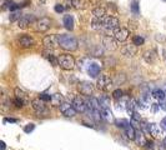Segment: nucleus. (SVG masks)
Listing matches in <instances>:
<instances>
[{
  "instance_id": "f257e3e1",
  "label": "nucleus",
  "mask_w": 166,
  "mask_h": 150,
  "mask_svg": "<svg viewBox=\"0 0 166 150\" xmlns=\"http://www.w3.org/2000/svg\"><path fill=\"white\" fill-rule=\"evenodd\" d=\"M91 28L96 31H101L105 35L111 36L115 30L120 28V21L116 16L109 14L106 8L98 6L93 10L91 16Z\"/></svg>"
},
{
  "instance_id": "f03ea898",
  "label": "nucleus",
  "mask_w": 166,
  "mask_h": 150,
  "mask_svg": "<svg viewBox=\"0 0 166 150\" xmlns=\"http://www.w3.org/2000/svg\"><path fill=\"white\" fill-rule=\"evenodd\" d=\"M59 39V46L66 51H75L77 49V43L76 38H74L72 35H68V34H61L58 35Z\"/></svg>"
},
{
  "instance_id": "7ed1b4c3",
  "label": "nucleus",
  "mask_w": 166,
  "mask_h": 150,
  "mask_svg": "<svg viewBox=\"0 0 166 150\" xmlns=\"http://www.w3.org/2000/svg\"><path fill=\"white\" fill-rule=\"evenodd\" d=\"M59 58V67L64 70H72L75 68V59L70 54H63Z\"/></svg>"
},
{
  "instance_id": "20e7f679",
  "label": "nucleus",
  "mask_w": 166,
  "mask_h": 150,
  "mask_svg": "<svg viewBox=\"0 0 166 150\" xmlns=\"http://www.w3.org/2000/svg\"><path fill=\"white\" fill-rule=\"evenodd\" d=\"M96 85H98V88L100 89V90H109L110 88H111L113 85V80L110 79L109 75L106 74H100L98 79H96Z\"/></svg>"
},
{
  "instance_id": "39448f33",
  "label": "nucleus",
  "mask_w": 166,
  "mask_h": 150,
  "mask_svg": "<svg viewBox=\"0 0 166 150\" xmlns=\"http://www.w3.org/2000/svg\"><path fill=\"white\" fill-rule=\"evenodd\" d=\"M50 26H51V21H50L49 18H41L39 19L38 21L34 23V28L36 31H40V33H44L50 29Z\"/></svg>"
},
{
  "instance_id": "423d86ee",
  "label": "nucleus",
  "mask_w": 166,
  "mask_h": 150,
  "mask_svg": "<svg viewBox=\"0 0 166 150\" xmlns=\"http://www.w3.org/2000/svg\"><path fill=\"white\" fill-rule=\"evenodd\" d=\"M129 34H130V33H129V30L126 29V28L120 26V28H117V29L115 30V33L111 36L117 41V43H122V41H125L129 38Z\"/></svg>"
},
{
  "instance_id": "0eeeda50",
  "label": "nucleus",
  "mask_w": 166,
  "mask_h": 150,
  "mask_svg": "<svg viewBox=\"0 0 166 150\" xmlns=\"http://www.w3.org/2000/svg\"><path fill=\"white\" fill-rule=\"evenodd\" d=\"M31 106H33V109L35 110L36 114H39V115H46L49 112L46 106L44 105V101L40 99H34L31 101Z\"/></svg>"
},
{
  "instance_id": "6e6552de",
  "label": "nucleus",
  "mask_w": 166,
  "mask_h": 150,
  "mask_svg": "<svg viewBox=\"0 0 166 150\" xmlns=\"http://www.w3.org/2000/svg\"><path fill=\"white\" fill-rule=\"evenodd\" d=\"M60 111L63 112V115L68 116V118H72V116H75L76 112H77L75 109H74L72 104H70V103H66V101H64L63 104L60 105Z\"/></svg>"
},
{
  "instance_id": "1a4fd4ad",
  "label": "nucleus",
  "mask_w": 166,
  "mask_h": 150,
  "mask_svg": "<svg viewBox=\"0 0 166 150\" xmlns=\"http://www.w3.org/2000/svg\"><path fill=\"white\" fill-rule=\"evenodd\" d=\"M34 23H35V16L31 15V14H25V15H23L20 20L18 21V26H19L20 29H26L27 26L34 24Z\"/></svg>"
},
{
  "instance_id": "9d476101",
  "label": "nucleus",
  "mask_w": 166,
  "mask_h": 150,
  "mask_svg": "<svg viewBox=\"0 0 166 150\" xmlns=\"http://www.w3.org/2000/svg\"><path fill=\"white\" fill-rule=\"evenodd\" d=\"M101 65L98 62H89L86 65V71L90 75V78H96L100 73Z\"/></svg>"
},
{
  "instance_id": "9b49d317",
  "label": "nucleus",
  "mask_w": 166,
  "mask_h": 150,
  "mask_svg": "<svg viewBox=\"0 0 166 150\" xmlns=\"http://www.w3.org/2000/svg\"><path fill=\"white\" fill-rule=\"evenodd\" d=\"M43 43L45 45V48L46 49H50L53 50L54 48H56L59 46V39H58V35H48L44 38Z\"/></svg>"
},
{
  "instance_id": "f8f14e48",
  "label": "nucleus",
  "mask_w": 166,
  "mask_h": 150,
  "mask_svg": "<svg viewBox=\"0 0 166 150\" xmlns=\"http://www.w3.org/2000/svg\"><path fill=\"white\" fill-rule=\"evenodd\" d=\"M71 104H72V106H74V109H75L77 112H85L86 109H87L86 101L82 100L80 96H75V98H74Z\"/></svg>"
},
{
  "instance_id": "ddd939ff",
  "label": "nucleus",
  "mask_w": 166,
  "mask_h": 150,
  "mask_svg": "<svg viewBox=\"0 0 166 150\" xmlns=\"http://www.w3.org/2000/svg\"><path fill=\"white\" fill-rule=\"evenodd\" d=\"M79 90L82 95L90 96L94 91V86H93V84L89 81H81V83H79Z\"/></svg>"
},
{
  "instance_id": "4468645a",
  "label": "nucleus",
  "mask_w": 166,
  "mask_h": 150,
  "mask_svg": "<svg viewBox=\"0 0 166 150\" xmlns=\"http://www.w3.org/2000/svg\"><path fill=\"white\" fill-rule=\"evenodd\" d=\"M18 44L21 48H31V46L35 45V41L31 36H27V35H23L18 39Z\"/></svg>"
},
{
  "instance_id": "2eb2a0df",
  "label": "nucleus",
  "mask_w": 166,
  "mask_h": 150,
  "mask_svg": "<svg viewBox=\"0 0 166 150\" xmlns=\"http://www.w3.org/2000/svg\"><path fill=\"white\" fill-rule=\"evenodd\" d=\"M162 131H164V129L161 128L160 125L155 124V123L149 124V133H150V135H153L155 139L161 138V135H162Z\"/></svg>"
},
{
  "instance_id": "dca6fc26",
  "label": "nucleus",
  "mask_w": 166,
  "mask_h": 150,
  "mask_svg": "<svg viewBox=\"0 0 166 150\" xmlns=\"http://www.w3.org/2000/svg\"><path fill=\"white\" fill-rule=\"evenodd\" d=\"M103 44L106 49L109 50H115L116 49V45H117V41L114 39L113 36H109V35H105L103 38Z\"/></svg>"
},
{
  "instance_id": "f3484780",
  "label": "nucleus",
  "mask_w": 166,
  "mask_h": 150,
  "mask_svg": "<svg viewBox=\"0 0 166 150\" xmlns=\"http://www.w3.org/2000/svg\"><path fill=\"white\" fill-rule=\"evenodd\" d=\"M137 105H139V103H137L135 99H130V100L126 101V111L130 116H132L136 112V109L139 108Z\"/></svg>"
},
{
  "instance_id": "a211bd4d",
  "label": "nucleus",
  "mask_w": 166,
  "mask_h": 150,
  "mask_svg": "<svg viewBox=\"0 0 166 150\" xmlns=\"http://www.w3.org/2000/svg\"><path fill=\"white\" fill-rule=\"evenodd\" d=\"M43 55H44V58H46L50 63H51L54 67L55 65H59V58H56L54 54H53V50H50V49H46L43 53Z\"/></svg>"
},
{
  "instance_id": "6ab92c4d",
  "label": "nucleus",
  "mask_w": 166,
  "mask_h": 150,
  "mask_svg": "<svg viewBox=\"0 0 166 150\" xmlns=\"http://www.w3.org/2000/svg\"><path fill=\"white\" fill-rule=\"evenodd\" d=\"M66 3L69 4V8H72V9H81L85 6V3L82 0H66Z\"/></svg>"
},
{
  "instance_id": "aec40b11",
  "label": "nucleus",
  "mask_w": 166,
  "mask_h": 150,
  "mask_svg": "<svg viewBox=\"0 0 166 150\" xmlns=\"http://www.w3.org/2000/svg\"><path fill=\"white\" fill-rule=\"evenodd\" d=\"M135 142L137 143V145H141V146H144V145H146V144H147V140H146V138H145V135L142 134L140 130H136Z\"/></svg>"
},
{
  "instance_id": "412c9836",
  "label": "nucleus",
  "mask_w": 166,
  "mask_h": 150,
  "mask_svg": "<svg viewBox=\"0 0 166 150\" xmlns=\"http://www.w3.org/2000/svg\"><path fill=\"white\" fill-rule=\"evenodd\" d=\"M101 118H103L105 121H113L114 120L113 112L110 111L109 108H104V109H101Z\"/></svg>"
},
{
  "instance_id": "4be33fe9",
  "label": "nucleus",
  "mask_w": 166,
  "mask_h": 150,
  "mask_svg": "<svg viewBox=\"0 0 166 150\" xmlns=\"http://www.w3.org/2000/svg\"><path fill=\"white\" fill-rule=\"evenodd\" d=\"M64 26H65L68 30L74 29V18H72V15H65L64 16Z\"/></svg>"
},
{
  "instance_id": "5701e85b",
  "label": "nucleus",
  "mask_w": 166,
  "mask_h": 150,
  "mask_svg": "<svg viewBox=\"0 0 166 150\" xmlns=\"http://www.w3.org/2000/svg\"><path fill=\"white\" fill-rule=\"evenodd\" d=\"M125 130V134H126V137L129 138V139H131V140H134L135 139V137H136V130H135V128L130 124L127 126V128H125L124 129Z\"/></svg>"
},
{
  "instance_id": "b1692460",
  "label": "nucleus",
  "mask_w": 166,
  "mask_h": 150,
  "mask_svg": "<svg viewBox=\"0 0 166 150\" xmlns=\"http://www.w3.org/2000/svg\"><path fill=\"white\" fill-rule=\"evenodd\" d=\"M15 98H18V99H20L21 101H24V104H26V103L29 101V99H27V95H26V93H24L23 90H20V89H15Z\"/></svg>"
},
{
  "instance_id": "393cba45",
  "label": "nucleus",
  "mask_w": 166,
  "mask_h": 150,
  "mask_svg": "<svg viewBox=\"0 0 166 150\" xmlns=\"http://www.w3.org/2000/svg\"><path fill=\"white\" fill-rule=\"evenodd\" d=\"M153 96L155 98V99L158 100H165V93L164 90H161V89H155V90L153 91Z\"/></svg>"
},
{
  "instance_id": "a878e982",
  "label": "nucleus",
  "mask_w": 166,
  "mask_h": 150,
  "mask_svg": "<svg viewBox=\"0 0 166 150\" xmlns=\"http://www.w3.org/2000/svg\"><path fill=\"white\" fill-rule=\"evenodd\" d=\"M99 101H100V105H101V108H110V98L109 96H106V95H101L100 96V99H99Z\"/></svg>"
},
{
  "instance_id": "bb28decb",
  "label": "nucleus",
  "mask_w": 166,
  "mask_h": 150,
  "mask_svg": "<svg viewBox=\"0 0 166 150\" xmlns=\"http://www.w3.org/2000/svg\"><path fill=\"white\" fill-rule=\"evenodd\" d=\"M130 8H131V13L134 14V15H139L140 14V5H139V1H132L131 3V5H130Z\"/></svg>"
},
{
  "instance_id": "cd10ccee",
  "label": "nucleus",
  "mask_w": 166,
  "mask_h": 150,
  "mask_svg": "<svg viewBox=\"0 0 166 150\" xmlns=\"http://www.w3.org/2000/svg\"><path fill=\"white\" fill-rule=\"evenodd\" d=\"M145 43V39L142 36H140V35H135L132 38V44L135 45V46H139V45H142Z\"/></svg>"
},
{
  "instance_id": "c85d7f7f",
  "label": "nucleus",
  "mask_w": 166,
  "mask_h": 150,
  "mask_svg": "<svg viewBox=\"0 0 166 150\" xmlns=\"http://www.w3.org/2000/svg\"><path fill=\"white\" fill-rule=\"evenodd\" d=\"M122 53L125 54V55H127V56H132L134 54L136 53V48H135V45H132L131 48H130V46H126V48L122 50Z\"/></svg>"
},
{
  "instance_id": "c756f323",
  "label": "nucleus",
  "mask_w": 166,
  "mask_h": 150,
  "mask_svg": "<svg viewBox=\"0 0 166 150\" xmlns=\"http://www.w3.org/2000/svg\"><path fill=\"white\" fill-rule=\"evenodd\" d=\"M53 103H54V104L55 105H61L63 104V96L61 95H60V94H54V95H53V100H51Z\"/></svg>"
},
{
  "instance_id": "7c9ffc66",
  "label": "nucleus",
  "mask_w": 166,
  "mask_h": 150,
  "mask_svg": "<svg viewBox=\"0 0 166 150\" xmlns=\"http://www.w3.org/2000/svg\"><path fill=\"white\" fill-rule=\"evenodd\" d=\"M21 13L19 11V10H16V11H13L11 13V15H10V21H15V20H18L19 21L20 19H21Z\"/></svg>"
},
{
  "instance_id": "2f4dec72",
  "label": "nucleus",
  "mask_w": 166,
  "mask_h": 150,
  "mask_svg": "<svg viewBox=\"0 0 166 150\" xmlns=\"http://www.w3.org/2000/svg\"><path fill=\"white\" fill-rule=\"evenodd\" d=\"M131 123H129L127 120H125V119H121V120H116V125L119 126V128H122V129H125V128H127L129 125H130Z\"/></svg>"
},
{
  "instance_id": "473e14b6",
  "label": "nucleus",
  "mask_w": 166,
  "mask_h": 150,
  "mask_svg": "<svg viewBox=\"0 0 166 150\" xmlns=\"http://www.w3.org/2000/svg\"><path fill=\"white\" fill-rule=\"evenodd\" d=\"M153 149L154 150H166V146H165V144L164 143H155L153 145Z\"/></svg>"
},
{
  "instance_id": "72a5a7b5",
  "label": "nucleus",
  "mask_w": 166,
  "mask_h": 150,
  "mask_svg": "<svg viewBox=\"0 0 166 150\" xmlns=\"http://www.w3.org/2000/svg\"><path fill=\"white\" fill-rule=\"evenodd\" d=\"M35 129V124H33V123H30V124H26L25 126H24V131L26 134H29V133H31Z\"/></svg>"
},
{
  "instance_id": "f704fd0d",
  "label": "nucleus",
  "mask_w": 166,
  "mask_h": 150,
  "mask_svg": "<svg viewBox=\"0 0 166 150\" xmlns=\"http://www.w3.org/2000/svg\"><path fill=\"white\" fill-rule=\"evenodd\" d=\"M39 99L43 100V101H51L53 100V96L49 95V94H40Z\"/></svg>"
},
{
  "instance_id": "c9c22d12",
  "label": "nucleus",
  "mask_w": 166,
  "mask_h": 150,
  "mask_svg": "<svg viewBox=\"0 0 166 150\" xmlns=\"http://www.w3.org/2000/svg\"><path fill=\"white\" fill-rule=\"evenodd\" d=\"M113 96L115 99H121L122 98V90H120V89H116V90L113 91Z\"/></svg>"
},
{
  "instance_id": "e433bc0d",
  "label": "nucleus",
  "mask_w": 166,
  "mask_h": 150,
  "mask_svg": "<svg viewBox=\"0 0 166 150\" xmlns=\"http://www.w3.org/2000/svg\"><path fill=\"white\" fill-rule=\"evenodd\" d=\"M54 10L56 13H63L64 10H65V5H63V4H58V5L54 6Z\"/></svg>"
},
{
  "instance_id": "4c0bfd02",
  "label": "nucleus",
  "mask_w": 166,
  "mask_h": 150,
  "mask_svg": "<svg viewBox=\"0 0 166 150\" xmlns=\"http://www.w3.org/2000/svg\"><path fill=\"white\" fill-rule=\"evenodd\" d=\"M160 126H161V128H162L165 131H166V116H165V118L162 119V120H161V123H160Z\"/></svg>"
},
{
  "instance_id": "58836bf2",
  "label": "nucleus",
  "mask_w": 166,
  "mask_h": 150,
  "mask_svg": "<svg viewBox=\"0 0 166 150\" xmlns=\"http://www.w3.org/2000/svg\"><path fill=\"white\" fill-rule=\"evenodd\" d=\"M16 119H11V118H5L4 119V123H16Z\"/></svg>"
},
{
  "instance_id": "ea45409f",
  "label": "nucleus",
  "mask_w": 166,
  "mask_h": 150,
  "mask_svg": "<svg viewBox=\"0 0 166 150\" xmlns=\"http://www.w3.org/2000/svg\"><path fill=\"white\" fill-rule=\"evenodd\" d=\"M0 145H1V146H0V149H1V150H5V143L1 142V143H0Z\"/></svg>"
},
{
  "instance_id": "a19ab883",
  "label": "nucleus",
  "mask_w": 166,
  "mask_h": 150,
  "mask_svg": "<svg viewBox=\"0 0 166 150\" xmlns=\"http://www.w3.org/2000/svg\"><path fill=\"white\" fill-rule=\"evenodd\" d=\"M164 55H165V58H166V49L164 50Z\"/></svg>"
},
{
  "instance_id": "79ce46f5",
  "label": "nucleus",
  "mask_w": 166,
  "mask_h": 150,
  "mask_svg": "<svg viewBox=\"0 0 166 150\" xmlns=\"http://www.w3.org/2000/svg\"><path fill=\"white\" fill-rule=\"evenodd\" d=\"M164 144H165V145H166V138H165V140H164Z\"/></svg>"
},
{
  "instance_id": "37998d69",
  "label": "nucleus",
  "mask_w": 166,
  "mask_h": 150,
  "mask_svg": "<svg viewBox=\"0 0 166 150\" xmlns=\"http://www.w3.org/2000/svg\"><path fill=\"white\" fill-rule=\"evenodd\" d=\"M162 1H166V0H162Z\"/></svg>"
}]
</instances>
